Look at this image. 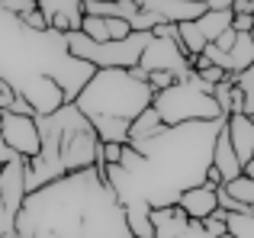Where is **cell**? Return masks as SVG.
<instances>
[{"label": "cell", "mask_w": 254, "mask_h": 238, "mask_svg": "<svg viewBox=\"0 0 254 238\" xmlns=\"http://www.w3.org/2000/svg\"><path fill=\"white\" fill-rule=\"evenodd\" d=\"M36 232H52L58 238H135L97 164L26 193L13 219V238H32Z\"/></svg>", "instance_id": "cell-1"}, {"label": "cell", "mask_w": 254, "mask_h": 238, "mask_svg": "<svg viewBox=\"0 0 254 238\" xmlns=\"http://www.w3.org/2000/svg\"><path fill=\"white\" fill-rule=\"evenodd\" d=\"M36 125L42 145H39L36 158H26V193L71 174V171L97 164L100 138L90 119L74 103H62L55 113L36 116Z\"/></svg>", "instance_id": "cell-2"}, {"label": "cell", "mask_w": 254, "mask_h": 238, "mask_svg": "<svg viewBox=\"0 0 254 238\" xmlns=\"http://www.w3.org/2000/svg\"><path fill=\"white\" fill-rule=\"evenodd\" d=\"M151 87L148 81L135 77L126 68H97L93 77L81 87L74 97V107L90 119V116H113L132 122L145 107H151Z\"/></svg>", "instance_id": "cell-3"}, {"label": "cell", "mask_w": 254, "mask_h": 238, "mask_svg": "<svg viewBox=\"0 0 254 238\" xmlns=\"http://www.w3.org/2000/svg\"><path fill=\"white\" fill-rule=\"evenodd\" d=\"M151 39V32H129L126 39H110V42H93L87 39L81 29L64 32V42H68V52L74 58H84L93 68H135L138 58H142L145 42Z\"/></svg>", "instance_id": "cell-4"}, {"label": "cell", "mask_w": 254, "mask_h": 238, "mask_svg": "<svg viewBox=\"0 0 254 238\" xmlns=\"http://www.w3.org/2000/svg\"><path fill=\"white\" fill-rule=\"evenodd\" d=\"M151 107L161 116L164 125H177V122H196V119H225L219 103L212 100V94L199 90L190 81H174L171 87L158 90L151 97Z\"/></svg>", "instance_id": "cell-5"}, {"label": "cell", "mask_w": 254, "mask_h": 238, "mask_svg": "<svg viewBox=\"0 0 254 238\" xmlns=\"http://www.w3.org/2000/svg\"><path fill=\"white\" fill-rule=\"evenodd\" d=\"M138 68H142L145 74H151V71H171L177 81H184V77L193 71V64H190V55H187L177 42L161 39V36H151L148 42H145V49H142Z\"/></svg>", "instance_id": "cell-6"}, {"label": "cell", "mask_w": 254, "mask_h": 238, "mask_svg": "<svg viewBox=\"0 0 254 238\" xmlns=\"http://www.w3.org/2000/svg\"><path fill=\"white\" fill-rule=\"evenodd\" d=\"M0 135L3 142L16 151L19 158H36L39 155V125H36V116H16V113H0Z\"/></svg>", "instance_id": "cell-7"}, {"label": "cell", "mask_w": 254, "mask_h": 238, "mask_svg": "<svg viewBox=\"0 0 254 238\" xmlns=\"http://www.w3.org/2000/svg\"><path fill=\"white\" fill-rule=\"evenodd\" d=\"M16 94L26 97V103L32 107V113H36V116H49V113H55L62 103H68V100H64V94H62V87H58L52 77H45V74L29 77Z\"/></svg>", "instance_id": "cell-8"}, {"label": "cell", "mask_w": 254, "mask_h": 238, "mask_svg": "<svg viewBox=\"0 0 254 238\" xmlns=\"http://www.w3.org/2000/svg\"><path fill=\"white\" fill-rule=\"evenodd\" d=\"M0 200L10 219H16L19 206L26 200V158H13L0 168Z\"/></svg>", "instance_id": "cell-9"}, {"label": "cell", "mask_w": 254, "mask_h": 238, "mask_svg": "<svg viewBox=\"0 0 254 238\" xmlns=\"http://www.w3.org/2000/svg\"><path fill=\"white\" fill-rule=\"evenodd\" d=\"M36 6H39V13L49 19V29H55V32L81 29L84 0H39Z\"/></svg>", "instance_id": "cell-10"}, {"label": "cell", "mask_w": 254, "mask_h": 238, "mask_svg": "<svg viewBox=\"0 0 254 238\" xmlns=\"http://www.w3.org/2000/svg\"><path fill=\"white\" fill-rule=\"evenodd\" d=\"M138 6L148 13H155L161 23H190L206 10L196 0H138Z\"/></svg>", "instance_id": "cell-11"}, {"label": "cell", "mask_w": 254, "mask_h": 238, "mask_svg": "<svg viewBox=\"0 0 254 238\" xmlns=\"http://www.w3.org/2000/svg\"><path fill=\"white\" fill-rule=\"evenodd\" d=\"M225 132H229V142L235 148L238 161L248 164L254 158V119L245 113H232L225 116Z\"/></svg>", "instance_id": "cell-12"}, {"label": "cell", "mask_w": 254, "mask_h": 238, "mask_svg": "<svg viewBox=\"0 0 254 238\" xmlns=\"http://www.w3.org/2000/svg\"><path fill=\"white\" fill-rule=\"evenodd\" d=\"M177 206L184 209L187 219H196L203 222L212 209L219 206L216 203V187H206V183H196V187H187L184 193L177 196Z\"/></svg>", "instance_id": "cell-13"}, {"label": "cell", "mask_w": 254, "mask_h": 238, "mask_svg": "<svg viewBox=\"0 0 254 238\" xmlns=\"http://www.w3.org/2000/svg\"><path fill=\"white\" fill-rule=\"evenodd\" d=\"M148 219H151V229H155L151 238H177L190 226V219L184 216V209H180L177 203H171V206H155Z\"/></svg>", "instance_id": "cell-14"}, {"label": "cell", "mask_w": 254, "mask_h": 238, "mask_svg": "<svg viewBox=\"0 0 254 238\" xmlns=\"http://www.w3.org/2000/svg\"><path fill=\"white\" fill-rule=\"evenodd\" d=\"M81 32L87 39H93V42H110V39H126L129 36V23L126 19H113V16H90V13H84L81 19Z\"/></svg>", "instance_id": "cell-15"}, {"label": "cell", "mask_w": 254, "mask_h": 238, "mask_svg": "<svg viewBox=\"0 0 254 238\" xmlns=\"http://www.w3.org/2000/svg\"><path fill=\"white\" fill-rule=\"evenodd\" d=\"M212 168L222 174V183L235 180V177L242 174V161H238L235 148H232V142H229L225 122H222V129H219V135H216V145H212Z\"/></svg>", "instance_id": "cell-16"}, {"label": "cell", "mask_w": 254, "mask_h": 238, "mask_svg": "<svg viewBox=\"0 0 254 238\" xmlns=\"http://www.w3.org/2000/svg\"><path fill=\"white\" fill-rule=\"evenodd\" d=\"M212 100L219 103L222 116L242 113V100H245V94H242V87H238V84H232L229 71H225V77H222L219 84H212Z\"/></svg>", "instance_id": "cell-17"}, {"label": "cell", "mask_w": 254, "mask_h": 238, "mask_svg": "<svg viewBox=\"0 0 254 238\" xmlns=\"http://www.w3.org/2000/svg\"><path fill=\"white\" fill-rule=\"evenodd\" d=\"M251 61H254V42H251L248 32H238L232 49L225 52V71H229V74H238V71H245Z\"/></svg>", "instance_id": "cell-18"}, {"label": "cell", "mask_w": 254, "mask_h": 238, "mask_svg": "<svg viewBox=\"0 0 254 238\" xmlns=\"http://www.w3.org/2000/svg\"><path fill=\"white\" fill-rule=\"evenodd\" d=\"M193 26L203 32L206 42H216L219 32L232 26V10H203L196 19H193Z\"/></svg>", "instance_id": "cell-19"}, {"label": "cell", "mask_w": 254, "mask_h": 238, "mask_svg": "<svg viewBox=\"0 0 254 238\" xmlns=\"http://www.w3.org/2000/svg\"><path fill=\"white\" fill-rule=\"evenodd\" d=\"M90 125L97 132L100 142H129V122L126 119H113V116H90Z\"/></svg>", "instance_id": "cell-20"}, {"label": "cell", "mask_w": 254, "mask_h": 238, "mask_svg": "<svg viewBox=\"0 0 254 238\" xmlns=\"http://www.w3.org/2000/svg\"><path fill=\"white\" fill-rule=\"evenodd\" d=\"M161 129H164V122H161V116L155 113V107H145L142 113L129 122V142H145V138L158 135Z\"/></svg>", "instance_id": "cell-21"}, {"label": "cell", "mask_w": 254, "mask_h": 238, "mask_svg": "<svg viewBox=\"0 0 254 238\" xmlns=\"http://www.w3.org/2000/svg\"><path fill=\"white\" fill-rule=\"evenodd\" d=\"M225 235L254 238V213H225Z\"/></svg>", "instance_id": "cell-22"}, {"label": "cell", "mask_w": 254, "mask_h": 238, "mask_svg": "<svg viewBox=\"0 0 254 238\" xmlns=\"http://www.w3.org/2000/svg\"><path fill=\"white\" fill-rule=\"evenodd\" d=\"M222 187H225V190H229V193H232V196H235V200H238V203H245V206H251V209H254V180H251V177H245V174H238V177H235V180H225V183H222Z\"/></svg>", "instance_id": "cell-23"}, {"label": "cell", "mask_w": 254, "mask_h": 238, "mask_svg": "<svg viewBox=\"0 0 254 238\" xmlns=\"http://www.w3.org/2000/svg\"><path fill=\"white\" fill-rule=\"evenodd\" d=\"M199 226H203L212 238H222V235H225V209H219V206H216L203 222H199Z\"/></svg>", "instance_id": "cell-24"}, {"label": "cell", "mask_w": 254, "mask_h": 238, "mask_svg": "<svg viewBox=\"0 0 254 238\" xmlns=\"http://www.w3.org/2000/svg\"><path fill=\"white\" fill-rule=\"evenodd\" d=\"M19 23H23V29H29V32H45V29H49V19L39 13V6H36V10H29V13H23Z\"/></svg>", "instance_id": "cell-25"}, {"label": "cell", "mask_w": 254, "mask_h": 238, "mask_svg": "<svg viewBox=\"0 0 254 238\" xmlns=\"http://www.w3.org/2000/svg\"><path fill=\"white\" fill-rule=\"evenodd\" d=\"M145 81H148V87H151V94H158V90H164V87H171L174 81H177V77L171 74V71H151L148 77H145Z\"/></svg>", "instance_id": "cell-26"}, {"label": "cell", "mask_w": 254, "mask_h": 238, "mask_svg": "<svg viewBox=\"0 0 254 238\" xmlns=\"http://www.w3.org/2000/svg\"><path fill=\"white\" fill-rule=\"evenodd\" d=\"M0 10L13 13V16H23V13L36 10V0H0Z\"/></svg>", "instance_id": "cell-27"}, {"label": "cell", "mask_w": 254, "mask_h": 238, "mask_svg": "<svg viewBox=\"0 0 254 238\" xmlns=\"http://www.w3.org/2000/svg\"><path fill=\"white\" fill-rule=\"evenodd\" d=\"M232 81H235L238 87L245 90V94H248V90H254V61H251V64H248L245 71H238V74H232Z\"/></svg>", "instance_id": "cell-28"}, {"label": "cell", "mask_w": 254, "mask_h": 238, "mask_svg": "<svg viewBox=\"0 0 254 238\" xmlns=\"http://www.w3.org/2000/svg\"><path fill=\"white\" fill-rule=\"evenodd\" d=\"M254 23V13H232V29L235 32H248Z\"/></svg>", "instance_id": "cell-29"}, {"label": "cell", "mask_w": 254, "mask_h": 238, "mask_svg": "<svg viewBox=\"0 0 254 238\" xmlns=\"http://www.w3.org/2000/svg\"><path fill=\"white\" fill-rule=\"evenodd\" d=\"M6 113H16V116H36V113H32V107H29V103H26V97H13V103H10V107H6Z\"/></svg>", "instance_id": "cell-30"}, {"label": "cell", "mask_w": 254, "mask_h": 238, "mask_svg": "<svg viewBox=\"0 0 254 238\" xmlns=\"http://www.w3.org/2000/svg\"><path fill=\"white\" fill-rule=\"evenodd\" d=\"M13 97H16V90H13V84H6L3 77H0V113H3L6 107L13 103Z\"/></svg>", "instance_id": "cell-31"}, {"label": "cell", "mask_w": 254, "mask_h": 238, "mask_svg": "<svg viewBox=\"0 0 254 238\" xmlns=\"http://www.w3.org/2000/svg\"><path fill=\"white\" fill-rule=\"evenodd\" d=\"M235 36H238V32L229 26V29H222V32H219V39H216L212 45H216V49H222V52H229V49H232V42H235Z\"/></svg>", "instance_id": "cell-32"}, {"label": "cell", "mask_w": 254, "mask_h": 238, "mask_svg": "<svg viewBox=\"0 0 254 238\" xmlns=\"http://www.w3.org/2000/svg\"><path fill=\"white\" fill-rule=\"evenodd\" d=\"M177 238H212V235L206 232V229L199 226L196 219H190V226H187V232H184V235H177Z\"/></svg>", "instance_id": "cell-33"}, {"label": "cell", "mask_w": 254, "mask_h": 238, "mask_svg": "<svg viewBox=\"0 0 254 238\" xmlns=\"http://www.w3.org/2000/svg\"><path fill=\"white\" fill-rule=\"evenodd\" d=\"M196 3H203L206 10H232V0H196Z\"/></svg>", "instance_id": "cell-34"}, {"label": "cell", "mask_w": 254, "mask_h": 238, "mask_svg": "<svg viewBox=\"0 0 254 238\" xmlns=\"http://www.w3.org/2000/svg\"><path fill=\"white\" fill-rule=\"evenodd\" d=\"M13 158H19V155H16V151H13V148H10V145H6V142H3V135H0V164L13 161Z\"/></svg>", "instance_id": "cell-35"}, {"label": "cell", "mask_w": 254, "mask_h": 238, "mask_svg": "<svg viewBox=\"0 0 254 238\" xmlns=\"http://www.w3.org/2000/svg\"><path fill=\"white\" fill-rule=\"evenodd\" d=\"M245 94V90H242ZM242 113L245 116H254V90H248V94H245V100H242Z\"/></svg>", "instance_id": "cell-36"}, {"label": "cell", "mask_w": 254, "mask_h": 238, "mask_svg": "<svg viewBox=\"0 0 254 238\" xmlns=\"http://www.w3.org/2000/svg\"><path fill=\"white\" fill-rule=\"evenodd\" d=\"M32 238H58V235H52V232H36Z\"/></svg>", "instance_id": "cell-37"}, {"label": "cell", "mask_w": 254, "mask_h": 238, "mask_svg": "<svg viewBox=\"0 0 254 238\" xmlns=\"http://www.w3.org/2000/svg\"><path fill=\"white\" fill-rule=\"evenodd\" d=\"M248 36H251V42H254V23H251V29H248Z\"/></svg>", "instance_id": "cell-38"}, {"label": "cell", "mask_w": 254, "mask_h": 238, "mask_svg": "<svg viewBox=\"0 0 254 238\" xmlns=\"http://www.w3.org/2000/svg\"><path fill=\"white\" fill-rule=\"evenodd\" d=\"M222 238H232V235H222Z\"/></svg>", "instance_id": "cell-39"}, {"label": "cell", "mask_w": 254, "mask_h": 238, "mask_svg": "<svg viewBox=\"0 0 254 238\" xmlns=\"http://www.w3.org/2000/svg\"><path fill=\"white\" fill-rule=\"evenodd\" d=\"M0 168H3V164H0Z\"/></svg>", "instance_id": "cell-40"}, {"label": "cell", "mask_w": 254, "mask_h": 238, "mask_svg": "<svg viewBox=\"0 0 254 238\" xmlns=\"http://www.w3.org/2000/svg\"><path fill=\"white\" fill-rule=\"evenodd\" d=\"M36 3H39V0H36Z\"/></svg>", "instance_id": "cell-41"}]
</instances>
